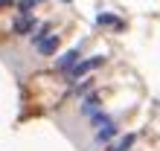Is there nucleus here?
<instances>
[{"label":"nucleus","mask_w":160,"mask_h":151,"mask_svg":"<svg viewBox=\"0 0 160 151\" xmlns=\"http://www.w3.org/2000/svg\"><path fill=\"white\" fill-rule=\"evenodd\" d=\"M12 29H15V35H32V32H35V17H32V15H21V17L15 21Z\"/></svg>","instance_id":"obj_3"},{"label":"nucleus","mask_w":160,"mask_h":151,"mask_svg":"<svg viewBox=\"0 0 160 151\" xmlns=\"http://www.w3.org/2000/svg\"><path fill=\"white\" fill-rule=\"evenodd\" d=\"M79 55H82V50H79V46H73V50H67V52H64V55H61L58 61H55V67H58L61 73H67V70H73V67H76V64L82 61Z\"/></svg>","instance_id":"obj_2"},{"label":"nucleus","mask_w":160,"mask_h":151,"mask_svg":"<svg viewBox=\"0 0 160 151\" xmlns=\"http://www.w3.org/2000/svg\"><path fill=\"white\" fill-rule=\"evenodd\" d=\"M96 23H102V26H122V21H117V17L108 15V12H102V15L96 17Z\"/></svg>","instance_id":"obj_9"},{"label":"nucleus","mask_w":160,"mask_h":151,"mask_svg":"<svg viewBox=\"0 0 160 151\" xmlns=\"http://www.w3.org/2000/svg\"><path fill=\"white\" fill-rule=\"evenodd\" d=\"M111 122H114V116H111V113H105V110H99V113H93V116H90V125L93 128H105V125H111Z\"/></svg>","instance_id":"obj_8"},{"label":"nucleus","mask_w":160,"mask_h":151,"mask_svg":"<svg viewBox=\"0 0 160 151\" xmlns=\"http://www.w3.org/2000/svg\"><path fill=\"white\" fill-rule=\"evenodd\" d=\"M134 139H137V134H125V137H119L117 143H108V145H105V151H131Z\"/></svg>","instance_id":"obj_6"},{"label":"nucleus","mask_w":160,"mask_h":151,"mask_svg":"<svg viewBox=\"0 0 160 151\" xmlns=\"http://www.w3.org/2000/svg\"><path fill=\"white\" fill-rule=\"evenodd\" d=\"M102 110V99H99V93H90V96H84L82 102V113L84 116H93V113H99Z\"/></svg>","instance_id":"obj_5"},{"label":"nucleus","mask_w":160,"mask_h":151,"mask_svg":"<svg viewBox=\"0 0 160 151\" xmlns=\"http://www.w3.org/2000/svg\"><path fill=\"white\" fill-rule=\"evenodd\" d=\"M44 3V0H21V15H32V9Z\"/></svg>","instance_id":"obj_10"},{"label":"nucleus","mask_w":160,"mask_h":151,"mask_svg":"<svg viewBox=\"0 0 160 151\" xmlns=\"http://www.w3.org/2000/svg\"><path fill=\"white\" fill-rule=\"evenodd\" d=\"M84 90H90V79H84L79 87H76V93H84Z\"/></svg>","instance_id":"obj_11"},{"label":"nucleus","mask_w":160,"mask_h":151,"mask_svg":"<svg viewBox=\"0 0 160 151\" xmlns=\"http://www.w3.org/2000/svg\"><path fill=\"white\" fill-rule=\"evenodd\" d=\"M102 61H105V55H93V58H84V61H79L73 70H67V79H70V81H79V79H84V76H88L93 67H99Z\"/></svg>","instance_id":"obj_1"},{"label":"nucleus","mask_w":160,"mask_h":151,"mask_svg":"<svg viewBox=\"0 0 160 151\" xmlns=\"http://www.w3.org/2000/svg\"><path fill=\"white\" fill-rule=\"evenodd\" d=\"M55 50H58V35H47L44 41L38 44V52L41 55H52Z\"/></svg>","instance_id":"obj_7"},{"label":"nucleus","mask_w":160,"mask_h":151,"mask_svg":"<svg viewBox=\"0 0 160 151\" xmlns=\"http://www.w3.org/2000/svg\"><path fill=\"white\" fill-rule=\"evenodd\" d=\"M6 3H12V0H0V6H6Z\"/></svg>","instance_id":"obj_12"},{"label":"nucleus","mask_w":160,"mask_h":151,"mask_svg":"<svg viewBox=\"0 0 160 151\" xmlns=\"http://www.w3.org/2000/svg\"><path fill=\"white\" fill-rule=\"evenodd\" d=\"M117 134H119V128H117V122H111V125H105V128H99L96 134H93V139H96L99 145H108V143H111V139H114Z\"/></svg>","instance_id":"obj_4"}]
</instances>
